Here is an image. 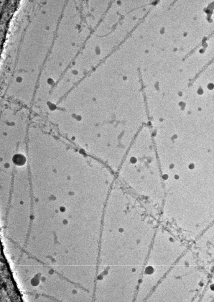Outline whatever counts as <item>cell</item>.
<instances>
[{"instance_id": "1", "label": "cell", "mask_w": 214, "mask_h": 302, "mask_svg": "<svg viewBox=\"0 0 214 302\" xmlns=\"http://www.w3.org/2000/svg\"><path fill=\"white\" fill-rule=\"evenodd\" d=\"M12 160L14 163L15 165H17L21 166L23 165L25 163L26 159L23 155L20 154H17L14 156Z\"/></svg>"}]
</instances>
